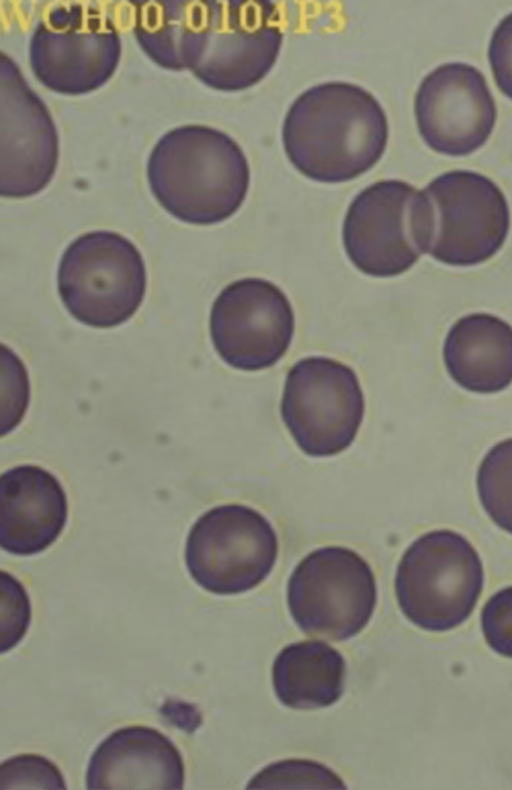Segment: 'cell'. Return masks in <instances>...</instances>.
<instances>
[{
    "mask_svg": "<svg viewBox=\"0 0 512 790\" xmlns=\"http://www.w3.org/2000/svg\"><path fill=\"white\" fill-rule=\"evenodd\" d=\"M388 121L378 100L347 82H326L299 95L282 125L284 151L304 176L323 183L352 180L382 157Z\"/></svg>",
    "mask_w": 512,
    "mask_h": 790,
    "instance_id": "1",
    "label": "cell"
},
{
    "mask_svg": "<svg viewBox=\"0 0 512 790\" xmlns=\"http://www.w3.org/2000/svg\"><path fill=\"white\" fill-rule=\"evenodd\" d=\"M283 41L281 14L267 0L178 1L175 69H190L219 91L247 89L274 66Z\"/></svg>",
    "mask_w": 512,
    "mask_h": 790,
    "instance_id": "2",
    "label": "cell"
},
{
    "mask_svg": "<svg viewBox=\"0 0 512 790\" xmlns=\"http://www.w3.org/2000/svg\"><path fill=\"white\" fill-rule=\"evenodd\" d=\"M150 189L173 217L195 225L222 222L243 204L250 168L240 146L203 125L175 128L154 146L147 167Z\"/></svg>",
    "mask_w": 512,
    "mask_h": 790,
    "instance_id": "3",
    "label": "cell"
},
{
    "mask_svg": "<svg viewBox=\"0 0 512 790\" xmlns=\"http://www.w3.org/2000/svg\"><path fill=\"white\" fill-rule=\"evenodd\" d=\"M484 572L473 545L460 533L427 532L405 550L395 576L403 614L416 626L442 632L461 625L482 592Z\"/></svg>",
    "mask_w": 512,
    "mask_h": 790,
    "instance_id": "4",
    "label": "cell"
},
{
    "mask_svg": "<svg viewBox=\"0 0 512 790\" xmlns=\"http://www.w3.org/2000/svg\"><path fill=\"white\" fill-rule=\"evenodd\" d=\"M431 228V205L424 190L401 180H381L360 191L350 203L343 222V245L362 273L392 277L427 253Z\"/></svg>",
    "mask_w": 512,
    "mask_h": 790,
    "instance_id": "5",
    "label": "cell"
},
{
    "mask_svg": "<svg viewBox=\"0 0 512 790\" xmlns=\"http://www.w3.org/2000/svg\"><path fill=\"white\" fill-rule=\"evenodd\" d=\"M146 268L137 247L111 231L77 237L64 251L57 273L60 298L77 321L111 328L130 319L146 292Z\"/></svg>",
    "mask_w": 512,
    "mask_h": 790,
    "instance_id": "6",
    "label": "cell"
},
{
    "mask_svg": "<svg viewBox=\"0 0 512 790\" xmlns=\"http://www.w3.org/2000/svg\"><path fill=\"white\" fill-rule=\"evenodd\" d=\"M287 602L303 632L343 641L368 624L377 602L375 577L367 561L354 550L321 547L294 568Z\"/></svg>",
    "mask_w": 512,
    "mask_h": 790,
    "instance_id": "7",
    "label": "cell"
},
{
    "mask_svg": "<svg viewBox=\"0 0 512 790\" xmlns=\"http://www.w3.org/2000/svg\"><path fill=\"white\" fill-rule=\"evenodd\" d=\"M278 538L268 519L242 504L216 506L191 527L185 564L192 579L217 595H234L258 586L272 571Z\"/></svg>",
    "mask_w": 512,
    "mask_h": 790,
    "instance_id": "8",
    "label": "cell"
},
{
    "mask_svg": "<svg viewBox=\"0 0 512 790\" xmlns=\"http://www.w3.org/2000/svg\"><path fill=\"white\" fill-rule=\"evenodd\" d=\"M280 410L305 454L328 457L354 441L364 418L365 401L351 367L328 357L310 356L288 371Z\"/></svg>",
    "mask_w": 512,
    "mask_h": 790,
    "instance_id": "9",
    "label": "cell"
},
{
    "mask_svg": "<svg viewBox=\"0 0 512 790\" xmlns=\"http://www.w3.org/2000/svg\"><path fill=\"white\" fill-rule=\"evenodd\" d=\"M432 214L427 253L452 266L487 261L503 246L510 228L506 197L490 178L452 170L424 189Z\"/></svg>",
    "mask_w": 512,
    "mask_h": 790,
    "instance_id": "10",
    "label": "cell"
},
{
    "mask_svg": "<svg viewBox=\"0 0 512 790\" xmlns=\"http://www.w3.org/2000/svg\"><path fill=\"white\" fill-rule=\"evenodd\" d=\"M120 38L101 12L82 4L58 6L37 25L30 64L47 88L82 94L102 86L120 57Z\"/></svg>",
    "mask_w": 512,
    "mask_h": 790,
    "instance_id": "11",
    "label": "cell"
},
{
    "mask_svg": "<svg viewBox=\"0 0 512 790\" xmlns=\"http://www.w3.org/2000/svg\"><path fill=\"white\" fill-rule=\"evenodd\" d=\"M210 335L220 358L243 371L273 366L287 352L295 318L285 293L261 278L227 285L210 313Z\"/></svg>",
    "mask_w": 512,
    "mask_h": 790,
    "instance_id": "12",
    "label": "cell"
},
{
    "mask_svg": "<svg viewBox=\"0 0 512 790\" xmlns=\"http://www.w3.org/2000/svg\"><path fill=\"white\" fill-rule=\"evenodd\" d=\"M414 113L425 143L454 157L483 146L497 117L485 77L461 62L440 65L425 76L415 95Z\"/></svg>",
    "mask_w": 512,
    "mask_h": 790,
    "instance_id": "13",
    "label": "cell"
},
{
    "mask_svg": "<svg viewBox=\"0 0 512 790\" xmlns=\"http://www.w3.org/2000/svg\"><path fill=\"white\" fill-rule=\"evenodd\" d=\"M57 133L50 114L18 66L1 53V195L41 191L57 165Z\"/></svg>",
    "mask_w": 512,
    "mask_h": 790,
    "instance_id": "14",
    "label": "cell"
},
{
    "mask_svg": "<svg viewBox=\"0 0 512 790\" xmlns=\"http://www.w3.org/2000/svg\"><path fill=\"white\" fill-rule=\"evenodd\" d=\"M0 503V545L13 555L43 552L67 523L64 488L56 476L37 465H19L1 475Z\"/></svg>",
    "mask_w": 512,
    "mask_h": 790,
    "instance_id": "15",
    "label": "cell"
},
{
    "mask_svg": "<svg viewBox=\"0 0 512 790\" xmlns=\"http://www.w3.org/2000/svg\"><path fill=\"white\" fill-rule=\"evenodd\" d=\"M184 762L174 743L146 726L115 730L94 750L87 789H182Z\"/></svg>",
    "mask_w": 512,
    "mask_h": 790,
    "instance_id": "16",
    "label": "cell"
},
{
    "mask_svg": "<svg viewBox=\"0 0 512 790\" xmlns=\"http://www.w3.org/2000/svg\"><path fill=\"white\" fill-rule=\"evenodd\" d=\"M443 359L451 378L475 393H496L512 383V326L488 313L457 320L446 336Z\"/></svg>",
    "mask_w": 512,
    "mask_h": 790,
    "instance_id": "17",
    "label": "cell"
},
{
    "mask_svg": "<svg viewBox=\"0 0 512 790\" xmlns=\"http://www.w3.org/2000/svg\"><path fill=\"white\" fill-rule=\"evenodd\" d=\"M346 664L343 656L322 641L290 644L276 656L272 681L279 701L293 709L334 704L342 695Z\"/></svg>",
    "mask_w": 512,
    "mask_h": 790,
    "instance_id": "18",
    "label": "cell"
},
{
    "mask_svg": "<svg viewBox=\"0 0 512 790\" xmlns=\"http://www.w3.org/2000/svg\"><path fill=\"white\" fill-rule=\"evenodd\" d=\"M477 490L490 519L512 534V438L486 453L478 468Z\"/></svg>",
    "mask_w": 512,
    "mask_h": 790,
    "instance_id": "19",
    "label": "cell"
},
{
    "mask_svg": "<svg viewBox=\"0 0 512 790\" xmlns=\"http://www.w3.org/2000/svg\"><path fill=\"white\" fill-rule=\"evenodd\" d=\"M248 789H345L331 769L310 760H284L262 769L248 783Z\"/></svg>",
    "mask_w": 512,
    "mask_h": 790,
    "instance_id": "20",
    "label": "cell"
},
{
    "mask_svg": "<svg viewBox=\"0 0 512 790\" xmlns=\"http://www.w3.org/2000/svg\"><path fill=\"white\" fill-rule=\"evenodd\" d=\"M60 769L39 754H19L1 764L0 789H66Z\"/></svg>",
    "mask_w": 512,
    "mask_h": 790,
    "instance_id": "21",
    "label": "cell"
},
{
    "mask_svg": "<svg viewBox=\"0 0 512 790\" xmlns=\"http://www.w3.org/2000/svg\"><path fill=\"white\" fill-rule=\"evenodd\" d=\"M31 621V605L24 586L10 573L1 572V653L14 648Z\"/></svg>",
    "mask_w": 512,
    "mask_h": 790,
    "instance_id": "22",
    "label": "cell"
},
{
    "mask_svg": "<svg viewBox=\"0 0 512 790\" xmlns=\"http://www.w3.org/2000/svg\"><path fill=\"white\" fill-rule=\"evenodd\" d=\"M481 626L491 649L512 658V586L489 598L482 609Z\"/></svg>",
    "mask_w": 512,
    "mask_h": 790,
    "instance_id": "23",
    "label": "cell"
},
{
    "mask_svg": "<svg viewBox=\"0 0 512 790\" xmlns=\"http://www.w3.org/2000/svg\"><path fill=\"white\" fill-rule=\"evenodd\" d=\"M488 59L498 88L512 99V13L495 28L489 43Z\"/></svg>",
    "mask_w": 512,
    "mask_h": 790,
    "instance_id": "24",
    "label": "cell"
},
{
    "mask_svg": "<svg viewBox=\"0 0 512 790\" xmlns=\"http://www.w3.org/2000/svg\"><path fill=\"white\" fill-rule=\"evenodd\" d=\"M160 712L171 724L188 733H193L202 722L201 714L196 707L178 700L166 701Z\"/></svg>",
    "mask_w": 512,
    "mask_h": 790,
    "instance_id": "25",
    "label": "cell"
}]
</instances>
